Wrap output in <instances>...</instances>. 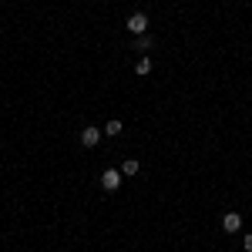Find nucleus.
I'll list each match as a JSON object with an SVG mask.
<instances>
[{
    "instance_id": "obj_7",
    "label": "nucleus",
    "mask_w": 252,
    "mask_h": 252,
    "mask_svg": "<svg viewBox=\"0 0 252 252\" xmlns=\"http://www.w3.org/2000/svg\"><path fill=\"white\" fill-rule=\"evenodd\" d=\"M135 47H138V51H148V47H152V37H148V34H138Z\"/></svg>"
},
{
    "instance_id": "obj_2",
    "label": "nucleus",
    "mask_w": 252,
    "mask_h": 252,
    "mask_svg": "<svg viewBox=\"0 0 252 252\" xmlns=\"http://www.w3.org/2000/svg\"><path fill=\"white\" fill-rule=\"evenodd\" d=\"M118 185H121V172L118 168H108V172L101 175V189L104 192H118Z\"/></svg>"
},
{
    "instance_id": "obj_3",
    "label": "nucleus",
    "mask_w": 252,
    "mask_h": 252,
    "mask_svg": "<svg viewBox=\"0 0 252 252\" xmlns=\"http://www.w3.org/2000/svg\"><path fill=\"white\" fill-rule=\"evenodd\" d=\"M222 229H225V232H239V229H242V215L239 212H225L222 215Z\"/></svg>"
},
{
    "instance_id": "obj_1",
    "label": "nucleus",
    "mask_w": 252,
    "mask_h": 252,
    "mask_svg": "<svg viewBox=\"0 0 252 252\" xmlns=\"http://www.w3.org/2000/svg\"><path fill=\"white\" fill-rule=\"evenodd\" d=\"M125 24H128V31H131V34H148V17H145L141 10H138V14H131Z\"/></svg>"
},
{
    "instance_id": "obj_4",
    "label": "nucleus",
    "mask_w": 252,
    "mask_h": 252,
    "mask_svg": "<svg viewBox=\"0 0 252 252\" xmlns=\"http://www.w3.org/2000/svg\"><path fill=\"white\" fill-rule=\"evenodd\" d=\"M101 135H104L101 128H84V131H81V145H84V148H94L97 141H101Z\"/></svg>"
},
{
    "instance_id": "obj_9",
    "label": "nucleus",
    "mask_w": 252,
    "mask_h": 252,
    "mask_svg": "<svg viewBox=\"0 0 252 252\" xmlns=\"http://www.w3.org/2000/svg\"><path fill=\"white\" fill-rule=\"evenodd\" d=\"M242 246H246V252H252V235H246V239H242Z\"/></svg>"
},
{
    "instance_id": "obj_6",
    "label": "nucleus",
    "mask_w": 252,
    "mask_h": 252,
    "mask_svg": "<svg viewBox=\"0 0 252 252\" xmlns=\"http://www.w3.org/2000/svg\"><path fill=\"white\" fill-rule=\"evenodd\" d=\"M135 74H141V78H145V74H152V61H148V58H141V61L135 64Z\"/></svg>"
},
{
    "instance_id": "obj_5",
    "label": "nucleus",
    "mask_w": 252,
    "mask_h": 252,
    "mask_svg": "<svg viewBox=\"0 0 252 252\" xmlns=\"http://www.w3.org/2000/svg\"><path fill=\"white\" fill-rule=\"evenodd\" d=\"M121 128H125V125H121V121H118V118H115V121H108V125H104V135L118 138V135H121Z\"/></svg>"
},
{
    "instance_id": "obj_8",
    "label": "nucleus",
    "mask_w": 252,
    "mask_h": 252,
    "mask_svg": "<svg viewBox=\"0 0 252 252\" xmlns=\"http://www.w3.org/2000/svg\"><path fill=\"white\" fill-rule=\"evenodd\" d=\"M121 175H138V161H135V158H131V161H125V165H121Z\"/></svg>"
}]
</instances>
